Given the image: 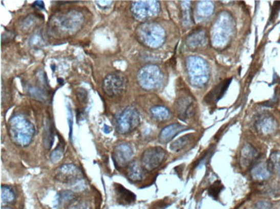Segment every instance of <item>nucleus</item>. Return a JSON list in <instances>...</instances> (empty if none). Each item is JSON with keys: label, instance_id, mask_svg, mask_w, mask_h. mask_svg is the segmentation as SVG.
<instances>
[{"label": "nucleus", "instance_id": "1", "mask_svg": "<svg viewBox=\"0 0 280 209\" xmlns=\"http://www.w3.org/2000/svg\"><path fill=\"white\" fill-rule=\"evenodd\" d=\"M84 16L81 12L68 10L55 14L49 22V32L57 38H68L74 35L81 28Z\"/></svg>", "mask_w": 280, "mask_h": 209}, {"label": "nucleus", "instance_id": "2", "mask_svg": "<svg viewBox=\"0 0 280 209\" xmlns=\"http://www.w3.org/2000/svg\"><path fill=\"white\" fill-rule=\"evenodd\" d=\"M8 132L11 141L16 146L25 148L32 142L36 129L33 123L25 116L16 114L9 120Z\"/></svg>", "mask_w": 280, "mask_h": 209}, {"label": "nucleus", "instance_id": "3", "mask_svg": "<svg viewBox=\"0 0 280 209\" xmlns=\"http://www.w3.org/2000/svg\"><path fill=\"white\" fill-rule=\"evenodd\" d=\"M137 40L149 48H158L163 45L166 34L161 25L154 22H143L136 30Z\"/></svg>", "mask_w": 280, "mask_h": 209}, {"label": "nucleus", "instance_id": "4", "mask_svg": "<svg viewBox=\"0 0 280 209\" xmlns=\"http://www.w3.org/2000/svg\"><path fill=\"white\" fill-rule=\"evenodd\" d=\"M186 70L190 82L194 87L201 88L205 85L209 77V66L199 57L192 56L186 60Z\"/></svg>", "mask_w": 280, "mask_h": 209}, {"label": "nucleus", "instance_id": "5", "mask_svg": "<svg viewBox=\"0 0 280 209\" xmlns=\"http://www.w3.org/2000/svg\"><path fill=\"white\" fill-rule=\"evenodd\" d=\"M141 123L138 111L133 107H128L117 113L115 117V124L119 134L125 135L134 132Z\"/></svg>", "mask_w": 280, "mask_h": 209}, {"label": "nucleus", "instance_id": "6", "mask_svg": "<svg viewBox=\"0 0 280 209\" xmlns=\"http://www.w3.org/2000/svg\"><path fill=\"white\" fill-rule=\"evenodd\" d=\"M233 31L231 16L227 12H223L219 16L212 30V41L214 46L221 47L229 42Z\"/></svg>", "mask_w": 280, "mask_h": 209}, {"label": "nucleus", "instance_id": "7", "mask_svg": "<svg viewBox=\"0 0 280 209\" xmlns=\"http://www.w3.org/2000/svg\"><path fill=\"white\" fill-rule=\"evenodd\" d=\"M138 83L142 89L146 90H155L161 87L163 82V75L158 66L147 65L139 71Z\"/></svg>", "mask_w": 280, "mask_h": 209}, {"label": "nucleus", "instance_id": "8", "mask_svg": "<svg viewBox=\"0 0 280 209\" xmlns=\"http://www.w3.org/2000/svg\"><path fill=\"white\" fill-rule=\"evenodd\" d=\"M128 78L121 72L111 73L103 79V90L110 97L122 95L128 88Z\"/></svg>", "mask_w": 280, "mask_h": 209}, {"label": "nucleus", "instance_id": "9", "mask_svg": "<svg viewBox=\"0 0 280 209\" xmlns=\"http://www.w3.org/2000/svg\"><path fill=\"white\" fill-rule=\"evenodd\" d=\"M161 6L158 1H136L131 5V12L140 22H148L158 16Z\"/></svg>", "mask_w": 280, "mask_h": 209}, {"label": "nucleus", "instance_id": "10", "mask_svg": "<svg viewBox=\"0 0 280 209\" xmlns=\"http://www.w3.org/2000/svg\"><path fill=\"white\" fill-rule=\"evenodd\" d=\"M166 157V152L165 149L161 147H153L143 152L141 164L146 172H153L163 163Z\"/></svg>", "mask_w": 280, "mask_h": 209}, {"label": "nucleus", "instance_id": "11", "mask_svg": "<svg viewBox=\"0 0 280 209\" xmlns=\"http://www.w3.org/2000/svg\"><path fill=\"white\" fill-rule=\"evenodd\" d=\"M55 180L66 185H74L83 179V173L78 166L73 164H64L56 170Z\"/></svg>", "mask_w": 280, "mask_h": 209}, {"label": "nucleus", "instance_id": "12", "mask_svg": "<svg viewBox=\"0 0 280 209\" xmlns=\"http://www.w3.org/2000/svg\"><path fill=\"white\" fill-rule=\"evenodd\" d=\"M133 153V149L127 142H120L116 145L112 156L114 165L117 169L128 166L131 162Z\"/></svg>", "mask_w": 280, "mask_h": 209}, {"label": "nucleus", "instance_id": "13", "mask_svg": "<svg viewBox=\"0 0 280 209\" xmlns=\"http://www.w3.org/2000/svg\"><path fill=\"white\" fill-rule=\"evenodd\" d=\"M195 101L193 97L189 94H184L179 97L175 102V110L181 120L185 121L193 115Z\"/></svg>", "mask_w": 280, "mask_h": 209}, {"label": "nucleus", "instance_id": "14", "mask_svg": "<svg viewBox=\"0 0 280 209\" xmlns=\"http://www.w3.org/2000/svg\"><path fill=\"white\" fill-rule=\"evenodd\" d=\"M256 132L262 136H271L277 132V122L272 115L262 114L259 116L254 123Z\"/></svg>", "mask_w": 280, "mask_h": 209}, {"label": "nucleus", "instance_id": "15", "mask_svg": "<svg viewBox=\"0 0 280 209\" xmlns=\"http://www.w3.org/2000/svg\"><path fill=\"white\" fill-rule=\"evenodd\" d=\"M258 151L256 150L252 145L246 143L241 150L240 165L242 166V169H248L249 167L252 168V166L258 161Z\"/></svg>", "mask_w": 280, "mask_h": 209}, {"label": "nucleus", "instance_id": "16", "mask_svg": "<svg viewBox=\"0 0 280 209\" xmlns=\"http://www.w3.org/2000/svg\"><path fill=\"white\" fill-rule=\"evenodd\" d=\"M231 81V78H229L219 83L214 89L209 92V94H207L206 96L204 97V101L206 102L207 104H216L219 99H222L227 89H229Z\"/></svg>", "mask_w": 280, "mask_h": 209}, {"label": "nucleus", "instance_id": "17", "mask_svg": "<svg viewBox=\"0 0 280 209\" xmlns=\"http://www.w3.org/2000/svg\"><path fill=\"white\" fill-rule=\"evenodd\" d=\"M186 129H188V128L180 123H171L161 130L160 136H159V140L162 143H167V142H171L174 137H177V135L185 132Z\"/></svg>", "mask_w": 280, "mask_h": 209}, {"label": "nucleus", "instance_id": "18", "mask_svg": "<svg viewBox=\"0 0 280 209\" xmlns=\"http://www.w3.org/2000/svg\"><path fill=\"white\" fill-rule=\"evenodd\" d=\"M272 172L267 162L263 161H257L251 168V175L256 181H264L271 177Z\"/></svg>", "mask_w": 280, "mask_h": 209}, {"label": "nucleus", "instance_id": "19", "mask_svg": "<svg viewBox=\"0 0 280 209\" xmlns=\"http://www.w3.org/2000/svg\"><path fill=\"white\" fill-rule=\"evenodd\" d=\"M186 44L188 47L191 50H197L205 46V44H207V36L204 30L201 29L194 30L188 36Z\"/></svg>", "mask_w": 280, "mask_h": 209}, {"label": "nucleus", "instance_id": "20", "mask_svg": "<svg viewBox=\"0 0 280 209\" xmlns=\"http://www.w3.org/2000/svg\"><path fill=\"white\" fill-rule=\"evenodd\" d=\"M144 168L142 167V164L138 163L136 161H131L127 166V175L128 179L132 182H139L142 181L145 177Z\"/></svg>", "mask_w": 280, "mask_h": 209}, {"label": "nucleus", "instance_id": "21", "mask_svg": "<svg viewBox=\"0 0 280 209\" xmlns=\"http://www.w3.org/2000/svg\"><path fill=\"white\" fill-rule=\"evenodd\" d=\"M114 186L115 191H116L120 203L130 204L136 201L135 194L128 191L126 188L123 187L122 185H117V184H116Z\"/></svg>", "mask_w": 280, "mask_h": 209}, {"label": "nucleus", "instance_id": "22", "mask_svg": "<svg viewBox=\"0 0 280 209\" xmlns=\"http://www.w3.org/2000/svg\"><path fill=\"white\" fill-rule=\"evenodd\" d=\"M54 127L52 124L50 118H47L44 125V147L47 149H50L54 143Z\"/></svg>", "mask_w": 280, "mask_h": 209}, {"label": "nucleus", "instance_id": "23", "mask_svg": "<svg viewBox=\"0 0 280 209\" xmlns=\"http://www.w3.org/2000/svg\"><path fill=\"white\" fill-rule=\"evenodd\" d=\"M150 114L155 120L163 122L171 118V112L163 106H155L150 109Z\"/></svg>", "mask_w": 280, "mask_h": 209}, {"label": "nucleus", "instance_id": "24", "mask_svg": "<svg viewBox=\"0 0 280 209\" xmlns=\"http://www.w3.org/2000/svg\"><path fill=\"white\" fill-rule=\"evenodd\" d=\"M193 139L192 135H185L184 137H180L179 139L171 142L170 145V149L174 152H180L184 148H186L188 145L190 144L191 141Z\"/></svg>", "mask_w": 280, "mask_h": 209}, {"label": "nucleus", "instance_id": "25", "mask_svg": "<svg viewBox=\"0 0 280 209\" xmlns=\"http://www.w3.org/2000/svg\"><path fill=\"white\" fill-rule=\"evenodd\" d=\"M75 196L74 192L70 191H60V193H58L55 200V206H64L66 204H70L74 201Z\"/></svg>", "mask_w": 280, "mask_h": 209}, {"label": "nucleus", "instance_id": "26", "mask_svg": "<svg viewBox=\"0 0 280 209\" xmlns=\"http://www.w3.org/2000/svg\"><path fill=\"white\" fill-rule=\"evenodd\" d=\"M16 201V196L13 191L8 186H1V201L3 204L13 203Z\"/></svg>", "mask_w": 280, "mask_h": 209}, {"label": "nucleus", "instance_id": "27", "mask_svg": "<svg viewBox=\"0 0 280 209\" xmlns=\"http://www.w3.org/2000/svg\"><path fill=\"white\" fill-rule=\"evenodd\" d=\"M214 11V6L210 2H200L198 5V14L202 17L210 16Z\"/></svg>", "mask_w": 280, "mask_h": 209}, {"label": "nucleus", "instance_id": "28", "mask_svg": "<svg viewBox=\"0 0 280 209\" xmlns=\"http://www.w3.org/2000/svg\"><path fill=\"white\" fill-rule=\"evenodd\" d=\"M64 147H65L64 142L61 141L58 145L57 148L54 149V151L52 152L51 156H50L52 162H58L60 159L62 158L63 153H64Z\"/></svg>", "mask_w": 280, "mask_h": 209}, {"label": "nucleus", "instance_id": "29", "mask_svg": "<svg viewBox=\"0 0 280 209\" xmlns=\"http://www.w3.org/2000/svg\"><path fill=\"white\" fill-rule=\"evenodd\" d=\"M182 12H183V20L185 25H190V20H191V16H190V2H182Z\"/></svg>", "mask_w": 280, "mask_h": 209}, {"label": "nucleus", "instance_id": "30", "mask_svg": "<svg viewBox=\"0 0 280 209\" xmlns=\"http://www.w3.org/2000/svg\"><path fill=\"white\" fill-rule=\"evenodd\" d=\"M222 186H221L220 181H217L215 184H213L209 189V195L212 198L217 199L222 191Z\"/></svg>", "mask_w": 280, "mask_h": 209}, {"label": "nucleus", "instance_id": "31", "mask_svg": "<svg viewBox=\"0 0 280 209\" xmlns=\"http://www.w3.org/2000/svg\"><path fill=\"white\" fill-rule=\"evenodd\" d=\"M270 161H272V163L274 166V171L276 170L277 173L280 175V153L276 152L275 153H272Z\"/></svg>", "mask_w": 280, "mask_h": 209}, {"label": "nucleus", "instance_id": "32", "mask_svg": "<svg viewBox=\"0 0 280 209\" xmlns=\"http://www.w3.org/2000/svg\"><path fill=\"white\" fill-rule=\"evenodd\" d=\"M68 209H90L85 201H74L69 204Z\"/></svg>", "mask_w": 280, "mask_h": 209}, {"label": "nucleus", "instance_id": "33", "mask_svg": "<svg viewBox=\"0 0 280 209\" xmlns=\"http://www.w3.org/2000/svg\"><path fill=\"white\" fill-rule=\"evenodd\" d=\"M253 209H274V207L270 201H260L253 205Z\"/></svg>", "mask_w": 280, "mask_h": 209}, {"label": "nucleus", "instance_id": "34", "mask_svg": "<svg viewBox=\"0 0 280 209\" xmlns=\"http://www.w3.org/2000/svg\"><path fill=\"white\" fill-rule=\"evenodd\" d=\"M76 95L81 103H85L87 101V92L84 89H77Z\"/></svg>", "mask_w": 280, "mask_h": 209}, {"label": "nucleus", "instance_id": "35", "mask_svg": "<svg viewBox=\"0 0 280 209\" xmlns=\"http://www.w3.org/2000/svg\"><path fill=\"white\" fill-rule=\"evenodd\" d=\"M280 9V2H275L274 6H273V9H272V16H271V18H275V16H277V12H278V10Z\"/></svg>", "mask_w": 280, "mask_h": 209}, {"label": "nucleus", "instance_id": "36", "mask_svg": "<svg viewBox=\"0 0 280 209\" xmlns=\"http://www.w3.org/2000/svg\"><path fill=\"white\" fill-rule=\"evenodd\" d=\"M34 6H38L39 8L41 7V8H44V2H41V1H37V2H36V3L34 4Z\"/></svg>", "mask_w": 280, "mask_h": 209}, {"label": "nucleus", "instance_id": "37", "mask_svg": "<svg viewBox=\"0 0 280 209\" xmlns=\"http://www.w3.org/2000/svg\"><path fill=\"white\" fill-rule=\"evenodd\" d=\"M1 209H12L11 207H9V206H3Z\"/></svg>", "mask_w": 280, "mask_h": 209}]
</instances>
